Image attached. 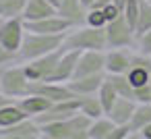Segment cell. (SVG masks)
<instances>
[{
	"label": "cell",
	"mask_w": 151,
	"mask_h": 139,
	"mask_svg": "<svg viewBox=\"0 0 151 139\" xmlns=\"http://www.w3.org/2000/svg\"><path fill=\"white\" fill-rule=\"evenodd\" d=\"M79 54L77 50H68L62 46V54L58 58V64L52 73V77L48 81H62V83H68L73 77H75V71H77V60H79Z\"/></svg>",
	"instance_id": "12"
},
{
	"label": "cell",
	"mask_w": 151,
	"mask_h": 139,
	"mask_svg": "<svg viewBox=\"0 0 151 139\" xmlns=\"http://www.w3.org/2000/svg\"><path fill=\"white\" fill-rule=\"evenodd\" d=\"M134 48H106V75H126L132 67Z\"/></svg>",
	"instance_id": "8"
},
{
	"label": "cell",
	"mask_w": 151,
	"mask_h": 139,
	"mask_svg": "<svg viewBox=\"0 0 151 139\" xmlns=\"http://www.w3.org/2000/svg\"><path fill=\"white\" fill-rule=\"evenodd\" d=\"M106 79V73L97 75H83V77H73L68 81V87L73 89L75 96H95Z\"/></svg>",
	"instance_id": "15"
},
{
	"label": "cell",
	"mask_w": 151,
	"mask_h": 139,
	"mask_svg": "<svg viewBox=\"0 0 151 139\" xmlns=\"http://www.w3.org/2000/svg\"><path fill=\"white\" fill-rule=\"evenodd\" d=\"M19 104H21V108L29 114V116H40V114H44L46 110H50V106L54 104L50 98H46V96H40V93H27V96H23V98H19L17 100Z\"/></svg>",
	"instance_id": "17"
},
{
	"label": "cell",
	"mask_w": 151,
	"mask_h": 139,
	"mask_svg": "<svg viewBox=\"0 0 151 139\" xmlns=\"http://www.w3.org/2000/svg\"><path fill=\"white\" fill-rule=\"evenodd\" d=\"M134 108H137V100L120 96V98L114 102V106H112L106 114H108V116H110L116 125H122V122H130Z\"/></svg>",
	"instance_id": "16"
},
{
	"label": "cell",
	"mask_w": 151,
	"mask_h": 139,
	"mask_svg": "<svg viewBox=\"0 0 151 139\" xmlns=\"http://www.w3.org/2000/svg\"><path fill=\"white\" fill-rule=\"evenodd\" d=\"M106 42H108V48H134L137 31L128 25L124 15H120L118 19L106 25Z\"/></svg>",
	"instance_id": "6"
},
{
	"label": "cell",
	"mask_w": 151,
	"mask_h": 139,
	"mask_svg": "<svg viewBox=\"0 0 151 139\" xmlns=\"http://www.w3.org/2000/svg\"><path fill=\"white\" fill-rule=\"evenodd\" d=\"M64 48L68 50H77V52H83V50H106L108 48V42H106V27L99 29V27H89V25H75L66 31V38H64Z\"/></svg>",
	"instance_id": "3"
},
{
	"label": "cell",
	"mask_w": 151,
	"mask_h": 139,
	"mask_svg": "<svg viewBox=\"0 0 151 139\" xmlns=\"http://www.w3.org/2000/svg\"><path fill=\"white\" fill-rule=\"evenodd\" d=\"M62 54V48H58L56 52H50L46 56H40V58H33V60H25L23 62V69L29 77V81H48L58 64V58Z\"/></svg>",
	"instance_id": "7"
},
{
	"label": "cell",
	"mask_w": 151,
	"mask_h": 139,
	"mask_svg": "<svg viewBox=\"0 0 151 139\" xmlns=\"http://www.w3.org/2000/svg\"><path fill=\"white\" fill-rule=\"evenodd\" d=\"M151 29V0H141L139 9V21H137V35Z\"/></svg>",
	"instance_id": "26"
},
{
	"label": "cell",
	"mask_w": 151,
	"mask_h": 139,
	"mask_svg": "<svg viewBox=\"0 0 151 139\" xmlns=\"http://www.w3.org/2000/svg\"><path fill=\"white\" fill-rule=\"evenodd\" d=\"M50 4H52V7H54V9L58 11V9H60V7L64 4V0H50Z\"/></svg>",
	"instance_id": "37"
},
{
	"label": "cell",
	"mask_w": 151,
	"mask_h": 139,
	"mask_svg": "<svg viewBox=\"0 0 151 139\" xmlns=\"http://www.w3.org/2000/svg\"><path fill=\"white\" fill-rule=\"evenodd\" d=\"M29 93L46 96V98H50L52 102H62V100L77 98V96L73 93V89L68 87V83H62V81H33Z\"/></svg>",
	"instance_id": "11"
},
{
	"label": "cell",
	"mask_w": 151,
	"mask_h": 139,
	"mask_svg": "<svg viewBox=\"0 0 151 139\" xmlns=\"http://www.w3.org/2000/svg\"><path fill=\"white\" fill-rule=\"evenodd\" d=\"M134 100L137 102H145V104H151V81L139 89H134Z\"/></svg>",
	"instance_id": "31"
},
{
	"label": "cell",
	"mask_w": 151,
	"mask_h": 139,
	"mask_svg": "<svg viewBox=\"0 0 151 139\" xmlns=\"http://www.w3.org/2000/svg\"><path fill=\"white\" fill-rule=\"evenodd\" d=\"M134 137H141V139H151V122H149V125H145L143 129H139V131L134 133Z\"/></svg>",
	"instance_id": "34"
},
{
	"label": "cell",
	"mask_w": 151,
	"mask_h": 139,
	"mask_svg": "<svg viewBox=\"0 0 151 139\" xmlns=\"http://www.w3.org/2000/svg\"><path fill=\"white\" fill-rule=\"evenodd\" d=\"M4 67H6V64H4ZM0 77H2V67H0Z\"/></svg>",
	"instance_id": "40"
},
{
	"label": "cell",
	"mask_w": 151,
	"mask_h": 139,
	"mask_svg": "<svg viewBox=\"0 0 151 139\" xmlns=\"http://www.w3.org/2000/svg\"><path fill=\"white\" fill-rule=\"evenodd\" d=\"M134 50H139V52L151 56V29H147V31H143L141 35H137V46H134Z\"/></svg>",
	"instance_id": "30"
},
{
	"label": "cell",
	"mask_w": 151,
	"mask_h": 139,
	"mask_svg": "<svg viewBox=\"0 0 151 139\" xmlns=\"http://www.w3.org/2000/svg\"><path fill=\"white\" fill-rule=\"evenodd\" d=\"M0 91L6 93L13 100H19L31 91V81L23 69L21 60H15L6 67H2V77H0Z\"/></svg>",
	"instance_id": "4"
},
{
	"label": "cell",
	"mask_w": 151,
	"mask_h": 139,
	"mask_svg": "<svg viewBox=\"0 0 151 139\" xmlns=\"http://www.w3.org/2000/svg\"><path fill=\"white\" fill-rule=\"evenodd\" d=\"M101 11H104V15H106V19H108V23H110V21H114V19H118V17L122 15V11H120V9H118V7H116L114 2L106 4V7H104Z\"/></svg>",
	"instance_id": "32"
},
{
	"label": "cell",
	"mask_w": 151,
	"mask_h": 139,
	"mask_svg": "<svg viewBox=\"0 0 151 139\" xmlns=\"http://www.w3.org/2000/svg\"><path fill=\"white\" fill-rule=\"evenodd\" d=\"M29 114L21 108V104L17 100H13V102L4 104V106H0V129H9V127L17 125L19 120H23Z\"/></svg>",
	"instance_id": "19"
},
{
	"label": "cell",
	"mask_w": 151,
	"mask_h": 139,
	"mask_svg": "<svg viewBox=\"0 0 151 139\" xmlns=\"http://www.w3.org/2000/svg\"><path fill=\"white\" fill-rule=\"evenodd\" d=\"M85 25L104 29L108 25V19H106V15H104L101 9H87V13H85Z\"/></svg>",
	"instance_id": "28"
},
{
	"label": "cell",
	"mask_w": 151,
	"mask_h": 139,
	"mask_svg": "<svg viewBox=\"0 0 151 139\" xmlns=\"http://www.w3.org/2000/svg\"><path fill=\"white\" fill-rule=\"evenodd\" d=\"M40 137H42V125L33 116H27L9 129H0V139H40Z\"/></svg>",
	"instance_id": "10"
},
{
	"label": "cell",
	"mask_w": 151,
	"mask_h": 139,
	"mask_svg": "<svg viewBox=\"0 0 151 139\" xmlns=\"http://www.w3.org/2000/svg\"><path fill=\"white\" fill-rule=\"evenodd\" d=\"M2 21H4V19H2V17H0V23H2Z\"/></svg>",
	"instance_id": "41"
},
{
	"label": "cell",
	"mask_w": 151,
	"mask_h": 139,
	"mask_svg": "<svg viewBox=\"0 0 151 139\" xmlns=\"http://www.w3.org/2000/svg\"><path fill=\"white\" fill-rule=\"evenodd\" d=\"M134 133H132V127H130V122H122V125H114V129H112V133L108 135V139H128V137H132Z\"/></svg>",
	"instance_id": "29"
},
{
	"label": "cell",
	"mask_w": 151,
	"mask_h": 139,
	"mask_svg": "<svg viewBox=\"0 0 151 139\" xmlns=\"http://www.w3.org/2000/svg\"><path fill=\"white\" fill-rule=\"evenodd\" d=\"M110 2H114V0H95V2H93L89 9H104V7L110 4Z\"/></svg>",
	"instance_id": "35"
},
{
	"label": "cell",
	"mask_w": 151,
	"mask_h": 139,
	"mask_svg": "<svg viewBox=\"0 0 151 139\" xmlns=\"http://www.w3.org/2000/svg\"><path fill=\"white\" fill-rule=\"evenodd\" d=\"M139 9H141V0H126V4L122 9L124 19L128 21V25L137 31V21H139Z\"/></svg>",
	"instance_id": "27"
},
{
	"label": "cell",
	"mask_w": 151,
	"mask_h": 139,
	"mask_svg": "<svg viewBox=\"0 0 151 139\" xmlns=\"http://www.w3.org/2000/svg\"><path fill=\"white\" fill-rule=\"evenodd\" d=\"M151 122V104H145V102H137V108L132 112V118H130V127H132V133H137L139 129H143L145 125ZM134 137V135H132Z\"/></svg>",
	"instance_id": "22"
},
{
	"label": "cell",
	"mask_w": 151,
	"mask_h": 139,
	"mask_svg": "<svg viewBox=\"0 0 151 139\" xmlns=\"http://www.w3.org/2000/svg\"><path fill=\"white\" fill-rule=\"evenodd\" d=\"M66 33H35V31H27L23 46L17 54V60L25 62V60H33L40 56H46L50 52H56L58 48H62Z\"/></svg>",
	"instance_id": "2"
},
{
	"label": "cell",
	"mask_w": 151,
	"mask_h": 139,
	"mask_svg": "<svg viewBox=\"0 0 151 139\" xmlns=\"http://www.w3.org/2000/svg\"><path fill=\"white\" fill-rule=\"evenodd\" d=\"M79 112H83V114L89 116L91 120L106 114V110H104V106H101L97 93H95V96H79Z\"/></svg>",
	"instance_id": "21"
},
{
	"label": "cell",
	"mask_w": 151,
	"mask_h": 139,
	"mask_svg": "<svg viewBox=\"0 0 151 139\" xmlns=\"http://www.w3.org/2000/svg\"><path fill=\"white\" fill-rule=\"evenodd\" d=\"M15 60H17V56H15V54H11V52H6V50L2 48V44H0V67L11 64V62H15Z\"/></svg>",
	"instance_id": "33"
},
{
	"label": "cell",
	"mask_w": 151,
	"mask_h": 139,
	"mask_svg": "<svg viewBox=\"0 0 151 139\" xmlns=\"http://www.w3.org/2000/svg\"><path fill=\"white\" fill-rule=\"evenodd\" d=\"M106 73V50H83L77 60L75 77Z\"/></svg>",
	"instance_id": "9"
},
{
	"label": "cell",
	"mask_w": 151,
	"mask_h": 139,
	"mask_svg": "<svg viewBox=\"0 0 151 139\" xmlns=\"http://www.w3.org/2000/svg\"><path fill=\"white\" fill-rule=\"evenodd\" d=\"M91 118L83 112H77L62 120H52L42 125V137L44 139H87Z\"/></svg>",
	"instance_id": "1"
},
{
	"label": "cell",
	"mask_w": 151,
	"mask_h": 139,
	"mask_svg": "<svg viewBox=\"0 0 151 139\" xmlns=\"http://www.w3.org/2000/svg\"><path fill=\"white\" fill-rule=\"evenodd\" d=\"M114 4H116V7L122 11V9H124V4H126V0H114Z\"/></svg>",
	"instance_id": "38"
},
{
	"label": "cell",
	"mask_w": 151,
	"mask_h": 139,
	"mask_svg": "<svg viewBox=\"0 0 151 139\" xmlns=\"http://www.w3.org/2000/svg\"><path fill=\"white\" fill-rule=\"evenodd\" d=\"M25 33H27V25H25V19L23 17H15V19H4L0 23V44L2 48L11 54H19L21 46H23V40H25Z\"/></svg>",
	"instance_id": "5"
},
{
	"label": "cell",
	"mask_w": 151,
	"mask_h": 139,
	"mask_svg": "<svg viewBox=\"0 0 151 139\" xmlns=\"http://www.w3.org/2000/svg\"><path fill=\"white\" fill-rule=\"evenodd\" d=\"M81 2H83V7H85V9H89V7L95 2V0H81Z\"/></svg>",
	"instance_id": "39"
},
{
	"label": "cell",
	"mask_w": 151,
	"mask_h": 139,
	"mask_svg": "<svg viewBox=\"0 0 151 139\" xmlns=\"http://www.w3.org/2000/svg\"><path fill=\"white\" fill-rule=\"evenodd\" d=\"M27 31H35V33H66L73 23L66 21L64 17H60L58 13L46 19H37V21H25Z\"/></svg>",
	"instance_id": "14"
},
{
	"label": "cell",
	"mask_w": 151,
	"mask_h": 139,
	"mask_svg": "<svg viewBox=\"0 0 151 139\" xmlns=\"http://www.w3.org/2000/svg\"><path fill=\"white\" fill-rule=\"evenodd\" d=\"M58 11L50 4V0H27L25 11H23V19L25 21H37V19H46L56 15Z\"/></svg>",
	"instance_id": "18"
},
{
	"label": "cell",
	"mask_w": 151,
	"mask_h": 139,
	"mask_svg": "<svg viewBox=\"0 0 151 139\" xmlns=\"http://www.w3.org/2000/svg\"><path fill=\"white\" fill-rule=\"evenodd\" d=\"M79 112V96L77 98H70V100H62V102H54L50 106V110H46L44 114L35 116V120L40 125L44 122H52V120H62V118H68L73 114Z\"/></svg>",
	"instance_id": "13"
},
{
	"label": "cell",
	"mask_w": 151,
	"mask_h": 139,
	"mask_svg": "<svg viewBox=\"0 0 151 139\" xmlns=\"http://www.w3.org/2000/svg\"><path fill=\"white\" fill-rule=\"evenodd\" d=\"M108 79L114 83L118 96H124V98H132L134 100V87H132V83L128 81L126 75H108Z\"/></svg>",
	"instance_id": "25"
},
{
	"label": "cell",
	"mask_w": 151,
	"mask_h": 139,
	"mask_svg": "<svg viewBox=\"0 0 151 139\" xmlns=\"http://www.w3.org/2000/svg\"><path fill=\"white\" fill-rule=\"evenodd\" d=\"M9 102H13V98H9L6 93L0 91V106H4V104H9Z\"/></svg>",
	"instance_id": "36"
},
{
	"label": "cell",
	"mask_w": 151,
	"mask_h": 139,
	"mask_svg": "<svg viewBox=\"0 0 151 139\" xmlns=\"http://www.w3.org/2000/svg\"><path fill=\"white\" fill-rule=\"evenodd\" d=\"M114 125L116 122L108 114H104L99 118H93L91 125H89V131H87V139H108V135L112 133Z\"/></svg>",
	"instance_id": "20"
},
{
	"label": "cell",
	"mask_w": 151,
	"mask_h": 139,
	"mask_svg": "<svg viewBox=\"0 0 151 139\" xmlns=\"http://www.w3.org/2000/svg\"><path fill=\"white\" fill-rule=\"evenodd\" d=\"M27 0H0V17L2 19H15L23 17Z\"/></svg>",
	"instance_id": "24"
},
{
	"label": "cell",
	"mask_w": 151,
	"mask_h": 139,
	"mask_svg": "<svg viewBox=\"0 0 151 139\" xmlns=\"http://www.w3.org/2000/svg\"><path fill=\"white\" fill-rule=\"evenodd\" d=\"M97 98H99V102H101V106H104L106 112H108V110L114 106V102L120 98L118 91H116V87H114V83L108 79V75H106V79H104V83H101V87H99V91H97Z\"/></svg>",
	"instance_id": "23"
}]
</instances>
